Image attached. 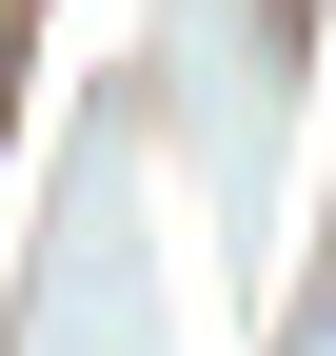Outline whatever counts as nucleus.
Masks as SVG:
<instances>
[{
    "label": "nucleus",
    "instance_id": "nucleus-1",
    "mask_svg": "<svg viewBox=\"0 0 336 356\" xmlns=\"http://www.w3.org/2000/svg\"><path fill=\"white\" fill-rule=\"evenodd\" d=\"M20 40H40V0H0V79H20Z\"/></svg>",
    "mask_w": 336,
    "mask_h": 356
}]
</instances>
